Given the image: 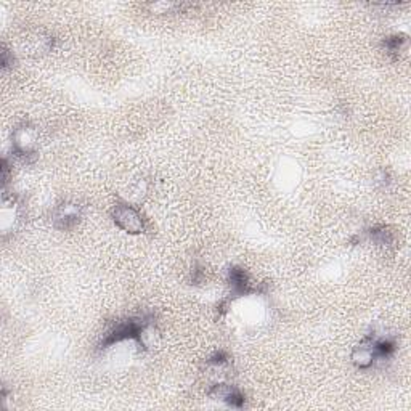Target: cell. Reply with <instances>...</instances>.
I'll return each instance as SVG.
<instances>
[{
    "mask_svg": "<svg viewBox=\"0 0 411 411\" xmlns=\"http://www.w3.org/2000/svg\"><path fill=\"white\" fill-rule=\"evenodd\" d=\"M111 217L118 229L130 235H140L145 231V219L140 210L130 204H116L111 210Z\"/></svg>",
    "mask_w": 411,
    "mask_h": 411,
    "instance_id": "6da1fadb",
    "label": "cell"
},
{
    "mask_svg": "<svg viewBox=\"0 0 411 411\" xmlns=\"http://www.w3.org/2000/svg\"><path fill=\"white\" fill-rule=\"evenodd\" d=\"M13 153L23 161H29L36 156V145H37V132L34 127L29 124H23L16 127L13 132Z\"/></svg>",
    "mask_w": 411,
    "mask_h": 411,
    "instance_id": "7a4b0ae2",
    "label": "cell"
},
{
    "mask_svg": "<svg viewBox=\"0 0 411 411\" xmlns=\"http://www.w3.org/2000/svg\"><path fill=\"white\" fill-rule=\"evenodd\" d=\"M82 206L77 203L60 204L53 213V224L60 230H71L82 219Z\"/></svg>",
    "mask_w": 411,
    "mask_h": 411,
    "instance_id": "3957f363",
    "label": "cell"
},
{
    "mask_svg": "<svg viewBox=\"0 0 411 411\" xmlns=\"http://www.w3.org/2000/svg\"><path fill=\"white\" fill-rule=\"evenodd\" d=\"M352 362L358 370H368L376 363H379V358H377V353L373 344V337L371 336L365 337L363 341L353 349Z\"/></svg>",
    "mask_w": 411,
    "mask_h": 411,
    "instance_id": "277c9868",
    "label": "cell"
},
{
    "mask_svg": "<svg viewBox=\"0 0 411 411\" xmlns=\"http://www.w3.org/2000/svg\"><path fill=\"white\" fill-rule=\"evenodd\" d=\"M209 396L214 400H220V402H224L233 408H241L244 405V396L240 389L231 384H224V382L214 384L209 391Z\"/></svg>",
    "mask_w": 411,
    "mask_h": 411,
    "instance_id": "5b68a950",
    "label": "cell"
},
{
    "mask_svg": "<svg viewBox=\"0 0 411 411\" xmlns=\"http://www.w3.org/2000/svg\"><path fill=\"white\" fill-rule=\"evenodd\" d=\"M229 285H230L231 294L236 297L254 291L251 280H249L248 274L243 269H231L229 271Z\"/></svg>",
    "mask_w": 411,
    "mask_h": 411,
    "instance_id": "8992f818",
    "label": "cell"
},
{
    "mask_svg": "<svg viewBox=\"0 0 411 411\" xmlns=\"http://www.w3.org/2000/svg\"><path fill=\"white\" fill-rule=\"evenodd\" d=\"M370 238L376 246L381 248H389L396 243V235H393V231H391V229H387V227H375V229L370 231Z\"/></svg>",
    "mask_w": 411,
    "mask_h": 411,
    "instance_id": "52a82bcc",
    "label": "cell"
},
{
    "mask_svg": "<svg viewBox=\"0 0 411 411\" xmlns=\"http://www.w3.org/2000/svg\"><path fill=\"white\" fill-rule=\"evenodd\" d=\"M407 37L402 34H396L391 37H386L384 41V50L386 53L392 55V57H398L400 52H403L405 47H407Z\"/></svg>",
    "mask_w": 411,
    "mask_h": 411,
    "instance_id": "ba28073f",
    "label": "cell"
}]
</instances>
